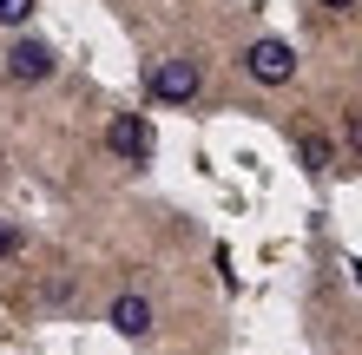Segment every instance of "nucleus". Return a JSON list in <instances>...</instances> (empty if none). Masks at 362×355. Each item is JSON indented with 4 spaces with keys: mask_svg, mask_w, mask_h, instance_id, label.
<instances>
[{
    "mask_svg": "<svg viewBox=\"0 0 362 355\" xmlns=\"http://www.w3.org/2000/svg\"><path fill=\"white\" fill-rule=\"evenodd\" d=\"M204 86V73H198V59H158L152 73H145V92L158 99V106H191Z\"/></svg>",
    "mask_w": 362,
    "mask_h": 355,
    "instance_id": "obj_1",
    "label": "nucleus"
},
{
    "mask_svg": "<svg viewBox=\"0 0 362 355\" xmlns=\"http://www.w3.org/2000/svg\"><path fill=\"white\" fill-rule=\"evenodd\" d=\"M152 119L145 112H112V125H105V152L112 158H125V164H145L152 158Z\"/></svg>",
    "mask_w": 362,
    "mask_h": 355,
    "instance_id": "obj_2",
    "label": "nucleus"
},
{
    "mask_svg": "<svg viewBox=\"0 0 362 355\" xmlns=\"http://www.w3.org/2000/svg\"><path fill=\"white\" fill-rule=\"evenodd\" d=\"M244 73L257 79V86H290V79H296V47H290V40H250Z\"/></svg>",
    "mask_w": 362,
    "mask_h": 355,
    "instance_id": "obj_3",
    "label": "nucleus"
},
{
    "mask_svg": "<svg viewBox=\"0 0 362 355\" xmlns=\"http://www.w3.org/2000/svg\"><path fill=\"white\" fill-rule=\"evenodd\" d=\"M59 53L47 47V40H13L7 47V79H20V86H40V79H53Z\"/></svg>",
    "mask_w": 362,
    "mask_h": 355,
    "instance_id": "obj_4",
    "label": "nucleus"
},
{
    "mask_svg": "<svg viewBox=\"0 0 362 355\" xmlns=\"http://www.w3.org/2000/svg\"><path fill=\"white\" fill-rule=\"evenodd\" d=\"M112 329H119L125 342H145V336H152V296H139V289L119 296L112 303Z\"/></svg>",
    "mask_w": 362,
    "mask_h": 355,
    "instance_id": "obj_5",
    "label": "nucleus"
},
{
    "mask_svg": "<svg viewBox=\"0 0 362 355\" xmlns=\"http://www.w3.org/2000/svg\"><path fill=\"white\" fill-rule=\"evenodd\" d=\"M296 152H303V172H329V164H336V145L323 132H303V138H296Z\"/></svg>",
    "mask_w": 362,
    "mask_h": 355,
    "instance_id": "obj_6",
    "label": "nucleus"
},
{
    "mask_svg": "<svg viewBox=\"0 0 362 355\" xmlns=\"http://www.w3.org/2000/svg\"><path fill=\"white\" fill-rule=\"evenodd\" d=\"M40 0H0V27H27Z\"/></svg>",
    "mask_w": 362,
    "mask_h": 355,
    "instance_id": "obj_7",
    "label": "nucleus"
},
{
    "mask_svg": "<svg viewBox=\"0 0 362 355\" xmlns=\"http://www.w3.org/2000/svg\"><path fill=\"white\" fill-rule=\"evenodd\" d=\"M13 250H20V224L0 217V257H13Z\"/></svg>",
    "mask_w": 362,
    "mask_h": 355,
    "instance_id": "obj_8",
    "label": "nucleus"
},
{
    "mask_svg": "<svg viewBox=\"0 0 362 355\" xmlns=\"http://www.w3.org/2000/svg\"><path fill=\"white\" fill-rule=\"evenodd\" d=\"M349 152L362 158V112H349Z\"/></svg>",
    "mask_w": 362,
    "mask_h": 355,
    "instance_id": "obj_9",
    "label": "nucleus"
},
{
    "mask_svg": "<svg viewBox=\"0 0 362 355\" xmlns=\"http://www.w3.org/2000/svg\"><path fill=\"white\" fill-rule=\"evenodd\" d=\"M323 7H329V13H349V7H356V0H323Z\"/></svg>",
    "mask_w": 362,
    "mask_h": 355,
    "instance_id": "obj_10",
    "label": "nucleus"
},
{
    "mask_svg": "<svg viewBox=\"0 0 362 355\" xmlns=\"http://www.w3.org/2000/svg\"><path fill=\"white\" fill-rule=\"evenodd\" d=\"M349 270H356V283H362V263H349Z\"/></svg>",
    "mask_w": 362,
    "mask_h": 355,
    "instance_id": "obj_11",
    "label": "nucleus"
}]
</instances>
